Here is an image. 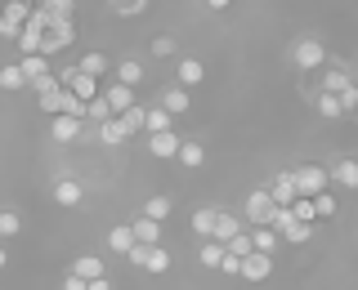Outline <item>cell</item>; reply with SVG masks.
Here are the masks:
<instances>
[{"label":"cell","mask_w":358,"mask_h":290,"mask_svg":"<svg viewBox=\"0 0 358 290\" xmlns=\"http://www.w3.org/2000/svg\"><path fill=\"white\" fill-rule=\"evenodd\" d=\"M90 290H112V277H94V282H90Z\"/></svg>","instance_id":"7dc6e473"},{"label":"cell","mask_w":358,"mask_h":290,"mask_svg":"<svg viewBox=\"0 0 358 290\" xmlns=\"http://www.w3.org/2000/svg\"><path fill=\"white\" fill-rule=\"evenodd\" d=\"M291 63H296L300 72H318V67L327 63V45H322V40H313V36L296 40V45H291Z\"/></svg>","instance_id":"6da1fadb"},{"label":"cell","mask_w":358,"mask_h":290,"mask_svg":"<svg viewBox=\"0 0 358 290\" xmlns=\"http://www.w3.org/2000/svg\"><path fill=\"white\" fill-rule=\"evenodd\" d=\"M331 183L336 188H354L358 192V161H336L331 165Z\"/></svg>","instance_id":"d4e9b609"},{"label":"cell","mask_w":358,"mask_h":290,"mask_svg":"<svg viewBox=\"0 0 358 290\" xmlns=\"http://www.w3.org/2000/svg\"><path fill=\"white\" fill-rule=\"evenodd\" d=\"M134 245H139V241H134V228H130V223H117V228H108V250H112V254H130Z\"/></svg>","instance_id":"4fadbf2b"},{"label":"cell","mask_w":358,"mask_h":290,"mask_svg":"<svg viewBox=\"0 0 358 290\" xmlns=\"http://www.w3.org/2000/svg\"><path fill=\"white\" fill-rule=\"evenodd\" d=\"M224 250H229V254H233V259H246V254H251V250H255V241H251V228H242V232H238V237H233L229 245H224Z\"/></svg>","instance_id":"836d02e7"},{"label":"cell","mask_w":358,"mask_h":290,"mask_svg":"<svg viewBox=\"0 0 358 290\" xmlns=\"http://www.w3.org/2000/svg\"><path fill=\"white\" fill-rule=\"evenodd\" d=\"M81 197H85V188L76 183V178H59V183H54V201H59V206H81Z\"/></svg>","instance_id":"e0dca14e"},{"label":"cell","mask_w":358,"mask_h":290,"mask_svg":"<svg viewBox=\"0 0 358 290\" xmlns=\"http://www.w3.org/2000/svg\"><path fill=\"white\" fill-rule=\"evenodd\" d=\"M215 215H220V210H210V206L193 210V232H197L201 241H210V237H215Z\"/></svg>","instance_id":"4316f807"},{"label":"cell","mask_w":358,"mask_h":290,"mask_svg":"<svg viewBox=\"0 0 358 290\" xmlns=\"http://www.w3.org/2000/svg\"><path fill=\"white\" fill-rule=\"evenodd\" d=\"M27 18H31V5H5V9H0V36L18 40L22 27H27Z\"/></svg>","instance_id":"52a82bcc"},{"label":"cell","mask_w":358,"mask_h":290,"mask_svg":"<svg viewBox=\"0 0 358 290\" xmlns=\"http://www.w3.org/2000/svg\"><path fill=\"white\" fill-rule=\"evenodd\" d=\"M220 273H229V277H242V259H233V254H224Z\"/></svg>","instance_id":"f6af8a7d"},{"label":"cell","mask_w":358,"mask_h":290,"mask_svg":"<svg viewBox=\"0 0 358 290\" xmlns=\"http://www.w3.org/2000/svg\"><path fill=\"white\" fill-rule=\"evenodd\" d=\"M18 67H22V76H27V85H36L41 76H50V59H45V54H22Z\"/></svg>","instance_id":"d6986e66"},{"label":"cell","mask_w":358,"mask_h":290,"mask_svg":"<svg viewBox=\"0 0 358 290\" xmlns=\"http://www.w3.org/2000/svg\"><path fill=\"white\" fill-rule=\"evenodd\" d=\"M350 85H354V81H350V72H341V67H331V72L322 76V94H336V98H341Z\"/></svg>","instance_id":"f1b7e54d"},{"label":"cell","mask_w":358,"mask_h":290,"mask_svg":"<svg viewBox=\"0 0 358 290\" xmlns=\"http://www.w3.org/2000/svg\"><path fill=\"white\" fill-rule=\"evenodd\" d=\"M201 81H206V63H201V59H179V85L193 89Z\"/></svg>","instance_id":"ffe728a7"},{"label":"cell","mask_w":358,"mask_h":290,"mask_svg":"<svg viewBox=\"0 0 358 290\" xmlns=\"http://www.w3.org/2000/svg\"><path fill=\"white\" fill-rule=\"evenodd\" d=\"M22 85H27V76H22L18 63H5V67H0V89H9V94H14V89H22Z\"/></svg>","instance_id":"4dcf8cb0"},{"label":"cell","mask_w":358,"mask_h":290,"mask_svg":"<svg viewBox=\"0 0 358 290\" xmlns=\"http://www.w3.org/2000/svg\"><path fill=\"white\" fill-rule=\"evenodd\" d=\"M246 228V223L238 219V215H229V210H220V215H215V237H210V241H220V245H229L233 237H238V232Z\"/></svg>","instance_id":"5bb4252c"},{"label":"cell","mask_w":358,"mask_h":290,"mask_svg":"<svg viewBox=\"0 0 358 290\" xmlns=\"http://www.w3.org/2000/svg\"><path fill=\"white\" fill-rule=\"evenodd\" d=\"M9 264V254H5V245H0V268H5Z\"/></svg>","instance_id":"681fc988"},{"label":"cell","mask_w":358,"mask_h":290,"mask_svg":"<svg viewBox=\"0 0 358 290\" xmlns=\"http://www.w3.org/2000/svg\"><path fill=\"white\" fill-rule=\"evenodd\" d=\"M148 5L152 0H108V9L117 18H139V14H148Z\"/></svg>","instance_id":"83f0119b"},{"label":"cell","mask_w":358,"mask_h":290,"mask_svg":"<svg viewBox=\"0 0 358 290\" xmlns=\"http://www.w3.org/2000/svg\"><path fill=\"white\" fill-rule=\"evenodd\" d=\"M50 22H76V0H41Z\"/></svg>","instance_id":"603a6c76"},{"label":"cell","mask_w":358,"mask_h":290,"mask_svg":"<svg viewBox=\"0 0 358 290\" xmlns=\"http://www.w3.org/2000/svg\"><path fill=\"white\" fill-rule=\"evenodd\" d=\"M31 89H36V103H41L45 116H63V85H59V76H54V72L41 76Z\"/></svg>","instance_id":"277c9868"},{"label":"cell","mask_w":358,"mask_h":290,"mask_svg":"<svg viewBox=\"0 0 358 290\" xmlns=\"http://www.w3.org/2000/svg\"><path fill=\"white\" fill-rule=\"evenodd\" d=\"M268 277H273V254L251 250L242 259V282H268Z\"/></svg>","instance_id":"9c48e42d"},{"label":"cell","mask_w":358,"mask_h":290,"mask_svg":"<svg viewBox=\"0 0 358 290\" xmlns=\"http://www.w3.org/2000/svg\"><path fill=\"white\" fill-rule=\"evenodd\" d=\"M291 215H296L300 223H318V215H313V201H309V197H300L296 206H291Z\"/></svg>","instance_id":"7bdbcfd3"},{"label":"cell","mask_w":358,"mask_h":290,"mask_svg":"<svg viewBox=\"0 0 358 290\" xmlns=\"http://www.w3.org/2000/svg\"><path fill=\"white\" fill-rule=\"evenodd\" d=\"M268 197H273V206H282V210H291L300 201V192H296V170H282L268 183Z\"/></svg>","instance_id":"ba28073f"},{"label":"cell","mask_w":358,"mask_h":290,"mask_svg":"<svg viewBox=\"0 0 358 290\" xmlns=\"http://www.w3.org/2000/svg\"><path fill=\"white\" fill-rule=\"evenodd\" d=\"M251 241H255V250H260V254H273L282 237H278L273 228H251Z\"/></svg>","instance_id":"d6a6232c"},{"label":"cell","mask_w":358,"mask_h":290,"mask_svg":"<svg viewBox=\"0 0 358 290\" xmlns=\"http://www.w3.org/2000/svg\"><path fill=\"white\" fill-rule=\"evenodd\" d=\"M179 143H184V139H179L175 130L148 134V152H152V156H162V161H166V156H179Z\"/></svg>","instance_id":"8fae6325"},{"label":"cell","mask_w":358,"mask_h":290,"mask_svg":"<svg viewBox=\"0 0 358 290\" xmlns=\"http://www.w3.org/2000/svg\"><path fill=\"white\" fill-rule=\"evenodd\" d=\"M63 290H90V282H81V277H72V273H67V282H63Z\"/></svg>","instance_id":"bcb514c9"},{"label":"cell","mask_w":358,"mask_h":290,"mask_svg":"<svg viewBox=\"0 0 358 290\" xmlns=\"http://www.w3.org/2000/svg\"><path fill=\"white\" fill-rule=\"evenodd\" d=\"M126 259L134 268H143V273H166V268H171V250H166V245H134Z\"/></svg>","instance_id":"5b68a950"},{"label":"cell","mask_w":358,"mask_h":290,"mask_svg":"<svg viewBox=\"0 0 358 290\" xmlns=\"http://www.w3.org/2000/svg\"><path fill=\"white\" fill-rule=\"evenodd\" d=\"M81 130H85V121H76V116H54V121H50L54 143H72V139H81Z\"/></svg>","instance_id":"7c38bea8"},{"label":"cell","mask_w":358,"mask_h":290,"mask_svg":"<svg viewBox=\"0 0 358 290\" xmlns=\"http://www.w3.org/2000/svg\"><path fill=\"white\" fill-rule=\"evenodd\" d=\"M72 277H81V282H94V277H108V268L99 254H81V259H72Z\"/></svg>","instance_id":"2e32d148"},{"label":"cell","mask_w":358,"mask_h":290,"mask_svg":"<svg viewBox=\"0 0 358 290\" xmlns=\"http://www.w3.org/2000/svg\"><path fill=\"white\" fill-rule=\"evenodd\" d=\"M99 139H103V143H108V148H121V143H126V139H130V130H126V125H121V116H108V121H103V125H99Z\"/></svg>","instance_id":"cb8c5ba5"},{"label":"cell","mask_w":358,"mask_h":290,"mask_svg":"<svg viewBox=\"0 0 358 290\" xmlns=\"http://www.w3.org/2000/svg\"><path fill=\"white\" fill-rule=\"evenodd\" d=\"M143 112H148V107H143V103H134V107L126 112V116H121V125L130 130V139H134V134H143Z\"/></svg>","instance_id":"d590c367"},{"label":"cell","mask_w":358,"mask_h":290,"mask_svg":"<svg viewBox=\"0 0 358 290\" xmlns=\"http://www.w3.org/2000/svg\"><path fill=\"white\" fill-rule=\"evenodd\" d=\"M99 94L108 98L112 116H126V112H130L134 103H139V98H134V89H130V85H117V81H112V85H103V89H99Z\"/></svg>","instance_id":"30bf717a"},{"label":"cell","mask_w":358,"mask_h":290,"mask_svg":"<svg viewBox=\"0 0 358 290\" xmlns=\"http://www.w3.org/2000/svg\"><path fill=\"white\" fill-rule=\"evenodd\" d=\"M67 45H76V22H50V27H45V40H41V54L50 59V54L67 49Z\"/></svg>","instance_id":"8992f818"},{"label":"cell","mask_w":358,"mask_h":290,"mask_svg":"<svg viewBox=\"0 0 358 290\" xmlns=\"http://www.w3.org/2000/svg\"><path fill=\"white\" fill-rule=\"evenodd\" d=\"M273 197H268V188H251V197H246V228H268V219H273Z\"/></svg>","instance_id":"3957f363"},{"label":"cell","mask_w":358,"mask_h":290,"mask_svg":"<svg viewBox=\"0 0 358 290\" xmlns=\"http://www.w3.org/2000/svg\"><path fill=\"white\" fill-rule=\"evenodd\" d=\"M318 112H322V116H327V121L345 116V112H341V98H336V94H318Z\"/></svg>","instance_id":"60d3db41"},{"label":"cell","mask_w":358,"mask_h":290,"mask_svg":"<svg viewBox=\"0 0 358 290\" xmlns=\"http://www.w3.org/2000/svg\"><path fill=\"white\" fill-rule=\"evenodd\" d=\"M76 67H81V72L85 76H94V81H99V76H108V54H81V63H76Z\"/></svg>","instance_id":"f546056e"},{"label":"cell","mask_w":358,"mask_h":290,"mask_svg":"<svg viewBox=\"0 0 358 290\" xmlns=\"http://www.w3.org/2000/svg\"><path fill=\"white\" fill-rule=\"evenodd\" d=\"M341 112H345V116H354V112H358V85H350L341 94Z\"/></svg>","instance_id":"ee69618b"},{"label":"cell","mask_w":358,"mask_h":290,"mask_svg":"<svg viewBox=\"0 0 358 290\" xmlns=\"http://www.w3.org/2000/svg\"><path fill=\"white\" fill-rule=\"evenodd\" d=\"M63 116H76V121H85V103L76 94H67L63 89Z\"/></svg>","instance_id":"b9f144b4"},{"label":"cell","mask_w":358,"mask_h":290,"mask_svg":"<svg viewBox=\"0 0 358 290\" xmlns=\"http://www.w3.org/2000/svg\"><path fill=\"white\" fill-rule=\"evenodd\" d=\"M188 103H193V98H188V89H184V85H171V89L162 94V107L171 112V116H184Z\"/></svg>","instance_id":"7402d4cb"},{"label":"cell","mask_w":358,"mask_h":290,"mask_svg":"<svg viewBox=\"0 0 358 290\" xmlns=\"http://www.w3.org/2000/svg\"><path fill=\"white\" fill-rule=\"evenodd\" d=\"M206 5H210V9H229L233 0H206Z\"/></svg>","instance_id":"c3c4849f"},{"label":"cell","mask_w":358,"mask_h":290,"mask_svg":"<svg viewBox=\"0 0 358 290\" xmlns=\"http://www.w3.org/2000/svg\"><path fill=\"white\" fill-rule=\"evenodd\" d=\"M143 215H148V219H157V223H166V219H171V197H148Z\"/></svg>","instance_id":"e575fe53"},{"label":"cell","mask_w":358,"mask_h":290,"mask_svg":"<svg viewBox=\"0 0 358 290\" xmlns=\"http://www.w3.org/2000/svg\"><path fill=\"white\" fill-rule=\"evenodd\" d=\"M224 254H229V250H224L220 241H201V254H197V264H201V268H220V264H224Z\"/></svg>","instance_id":"1f68e13d"},{"label":"cell","mask_w":358,"mask_h":290,"mask_svg":"<svg viewBox=\"0 0 358 290\" xmlns=\"http://www.w3.org/2000/svg\"><path fill=\"white\" fill-rule=\"evenodd\" d=\"M5 5H31V0H5Z\"/></svg>","instance_id":"f907efd6"},{"label":"cell","mask_w":358,"mask_h":290,"mask_svg":"<svg viewBox=\"0 0 358 290\" xmlns=\"http://www.w3.org/2000/svg\"><path fill=\"white\" fill-rule=\"evenodd\" d=\"M130 228H134V241H139V245H162V223H157V219L139 215Z\"/></svg>","instance_id":"9a60e30c"},{"label":"cell","mask_w":358,"mask_h":290,"mask_svg":"<svg viewBox=\"0 0 358 290\" xmlns=\"http://www.w3.org/2000/svg\"><path fill=\"white\" fill-rule=\"evenodd\" d=\"M112 76H117V85H130V89H139V85H143V63H139V59H121Z\"/></svg>","instance_id":"ac0fdd59"},{"label":"cell","mask_w":358,"mask_h":290,"mask_svg":"<svg viewBox=\"0 0 358 290\" xmlns=\"http://www.w3.org/2000/svg\"><path fill=\"white\" fill-rule=\"evenodd\" d=\"M179 165H184V170L206 165V148H201V143H193V139H184V143H179Z\"/></svg>","instance_id":"484cf974"},{"label":"cell","mask_w":358,"mask_h":290,"mask_svg":"<svg viewBox=\"0 0 358 290\" xmlns=\"http://www.w3.org/2000/svg\"><path fill=\"white\" fill-rule=\"evenodd\" d=\"M162 130H175V116H171L162 103H157V107L143 112V134H162Z\"/></svg>","instance_id":"44dd1931"},{"label":"cell","mask_w":358,"mask_h":290,"mask_svg":"<svg viewBox=\"0 0 358 290\" xmlns=\"http://www.w3.org/2000/svg\"><path fill=\"white\" fill-rule=\"evenodd\" d=\"M18 232H22V219L14 215V210H0V241H5V237H18Z\"/></svg>","instance_id":"8d00e7d4"},{"label":"cell","mask_w":358,"mask_h":290,"mask_svg":"<svg viewBox=\"0 0 358 290\" xmlns=\"http://www.w3.org/2000/svg\"><path fill=\"white\" fill-rule=\"evenodd\" d=\"M313 215H318V219H336V197L331 192L313 197Z\"/></svg>","instance_id":"ab89813d"},{"label":"cell","mask_w":358,"mask_h":290,"mask_svg":"<svg viewBox=\"0 0 358 290\" xmlns=\"http://www.w3.org/2000/svg\"><path fill=\"white\" fill-rule=\"evenodd\" d=\"M327 188H331V170H322V165H300V170H296V192L300 197H322V192H327Z\"/></svg>","instance_id":"7a4b0ae2"},{"label":"cell","mask_w":358,"mask_h":290,"mask_svg":"<svg viewBox=\"0 0 358 290\" xmlns=\"http://www.w3.org/2000/svg\"><path fill=\"white\" fill-rule=\"evenodd\" d=\"M85 116H90V121H99V125H103V121L112 116V107H108V98H103V94H99V98H94V103H85Z\"/></svg>","instance_id":"f35d334b"},{"label":"cell","mask_w":358,"mask_h":290,"mask_svg":"<svg viewBox=\"0 0 358 290\" xmlns=\"http://www.w3.org/2000/svg\"><path fill=\"white\" fill-rule=\"evenodd\" d=\"M175 49H179L175 36H157L152 40V59H175Z\"/></svg>","instance_id":"74e56055"}]
</instances>
